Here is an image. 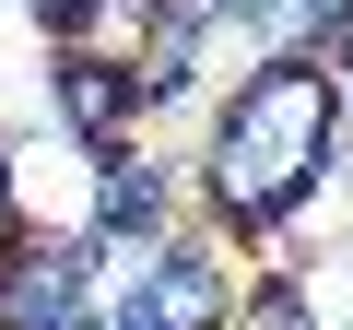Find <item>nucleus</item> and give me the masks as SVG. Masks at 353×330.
<instances>
[{"label":"nucleus","instance_id":"3","mask_svg":"<svg viewBox=\"0 0 353 330\" xmlns=\"http://www.w3.org/2000/svg\"><path fill=\"white\" fill-rule=\"evenodd\" d=\"M94 307V236H12L0 248V330H59Z\"/></svg>","mask_w":353,"mask_h":330},{"label":"nucleus","instance_id":"10","mask_svg":"<svg viewBox=\"0 0 353 330\" xmlns=\"http://www.w3.org/2000/svg\"><path fill=\"white\" fill-rule=\"evenodd\" d=\"M71 12H83V0H36V24H48V36H59V24H71Z\"/></svg>","mask_w":353,"mask_h":330},{"label":"nucleus","instance_id":"2","mask_svg":"<svg viewBox=\"0 0 353 330\" xmlns=\"http://www.w3.org/2000/svg\"><path fill=\"white\" fill-rule=\"evenodd\" d=\"M118 248V236H106ZM118 307L141 318V330H224L236 318V271H224V248L212 236H153V248H118Z\"/></svg>","mask_w":353,"mask_h":330},{"label":"nucleus","instance_id":"1","mask_svg":"<svg viewBox=\"0 0 353 330\" xmlns=\"http://www.w3.org/2000/svg\"><path fill=\"white\" fill-rule=\"evenodd\" d=\"M341 165V95H330V59H259L224 118H212V153H201V213L224 236H283Z\"/></svg>","mask_w":353,"mask_h":330},{"label":"nucleus","instance_id":"8","mask_svg":"<svg viewBox=\"0 0 353 330\" xmlns=\"http://www.w3.org/2000/svg\"><path fill=\"white\" fill-rule=\"evenodd\" d=\"M12 236H36V224H24V153L0 142V248H12Z\"/></svg>","mask_w":353,"mask_h":330},{"label":"nucleus","instance_id":"4","mask_svg":"<svg viewBox=\"0 0 353 330\" xmlns=\"http://www.w3.org/2000/svg\"><path fill=\"white\" fill-rule=\"evenodd\" d=\"M94 165V236H118V248H153V236H176V177L141 153V142H118V153H83Z\"/></svg>","mask_w":353,"mask_h":330},{"label":"nucleus","instance_id":"5","mask_svg":"<svg viewBox=\"0 0 353 330\" xmlns=\"http://www.w3.org/2000/svg\"><path fill=\"white\" fill-rule=\"evenodd\" d=\"M48 95H59V130H71L83 153H118V142H141V83H130L118 59H71V48H59Z\"/></svg>","mask_w":353,"mask_h":330},{"label":"nucleus","instance_id":"9","mask_svg":"<svg viewBox=\"0 0 353 330\" xmlns=\"http://www.w3.org/2000/svg\"><path fill=\"white\" fill-rule=\"evenodd\" d=\"M330 95H341V130H353V48L330 59Z\"/></svg>","mask_w":353,"mask_h":330},{"label":"nucleus","instance_id":"11","mask_svg":"<svg viewBox=\"0 0 353 330\" xmlns=\"http://www.w3.org/2000/svg\"><path fill=\"white\" fill-rule=\"evenodd\" d=\"M59 330H106V318H94V307H83V318H59Z\"/></svg>","mask_w":353,"mask_h":330},{"label":"nucleus","instance_id":"6","mask_svg":"<svg viewBox=\"0 0 353 330\" xmlns=\"http://www.w3.org/2000/svg\"><path fill=\"white\" fill-rule=\"evenodd\" d=\"M153 24H165V0H83V12L59 24V48H71V59H118V71H130V59L153 48Z\"/></svg>","mask_w":353,"mask_h":330},{"label":"nucleus","instance_id":"7","mask_svg":"<svg viewBox=\"0 0 353 330\" xmlns=\"http://www.w3.org/2000/svg\"><path fill=\"white\" fill-rule=\"evenodd\" d=\"M224 330H330V318H318V295H306L294 271H259V283L236 295V318H224Z\"/></svg>","mask_w":353,"mask_h":330}]
</instances>
